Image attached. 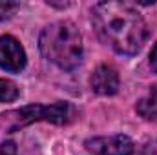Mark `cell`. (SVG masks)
Segmentation results:
<instances>
[{
	"instance_id": "cell-4",
	"label": "cell",
	"mask_w": 157,
	"mask_h": 155,
	"mask_svg": "<svg viewBox=\"0 0 157 155\" xmlns=\"http://www.w3.org/2000/svg\"><path fill=\"white\" fill-rule=\"evenodd\" d=\"M86 148L93 155H133L135 144L128 135L95 137L86 141Z\"/></svg>"
},
{
	"instance_id": "cell-7",
	"label": "cell",
	"mask_w": 157,
	"mask_h": 155,
	"mask_svg": "<svg viewBox=\"0 0 157 155\" xmlns=\"http://www.w3.org/2000/svg\"><path fill=\"white\" fill-rule=\"evenodd\" d=\"M137 113L146 119V120H154L157 122V86H152L148 95L143 97L137 104H135Z\"/></svg>"
},
{
	"instance_id": "cell-3",
	"label": "cell",
	"mask_w": 157,
	"mask_h": 155,
	"mask_svg": "<svg viewBox=\"0 0 157 155\" xmlns=\"http://www.w3.org/2000/svg\"><path fill=\"white\" fill-rule=\"evenodd\" d=\"M71 117V108L68 102H55V104H29L20 110H11L0 115V130L6 133H13L28 124L46 120L53 124H66Z\"/></svg>"
},
{
	"instance_id": "cell-11",
	"label": "cell",
	"mask_w": 157,
	"mask_h": 155,
	"mask_svg": "<svg viewBox=\"0 0 157 155\" xmlns=\"http://www.w3.org/2000/svg\"><path fill=\"white\" fill-rule=\"evenodd\" d=\"M150 66H152V70L157 73V44L154 46V49L150 53Z\"/></svg>"
},
{
	"instance_id": "cell-9",
	"label": "cell",
	"mask_w": 157,
	"mask_h": 155,
	"mask_svg": "<svg viewBox=\"0 0 157 155\" xmlns=\"http://www.w3.org/2000/svg\"><path fill=\"white\" fill-rule=\"evenodd\" d=\"M17 7H18V4H17V2H0V20L9 18Z\"/></svg>"
},
{
	"instance_id": "cell-1",
	"label": "cell",
	"mask_w": 157,
	"mask_h": 155,
	"mask_svg": "<svg viewBox=\"0 0 157 155\" xmlns=\"http://www.w3.org/2000/svg\"><path fill=\"white\" fill-rule=\"evenodd\" d=\"M95 31L121 55H135L148 39L144 18L126 2H99L91 11Z\"/></svg>"
},
{
	"instance_id": "cell-12",
	"label": "cell",
	"mask_w": 157,
	"mask_h": 155,
	"mask_svg": "<svg viewBox=\"0 0 157 155\" xmlns=\"http://www.w3.org/2000/svg\"><path fill=\"white\" fill-rule=\"evenodd\" d=\"M141 155H157V144H152V142H150V144H146Z\"/></svg>"
},
{
	"instance_id": "cell-10",
	"label": "cell",
	"mask_w": 157,
	"mask_h": 155,
	"mask_svg": "<svg viewBox=\"0 0 157 155\" xmlns=\"http://www.w3.org/2000/svg\"><path fill=\"white\" fill-rule=\"evenodd\" d=\"M0 155H18V152H17V144L11 142V141L4 142V144L0 146Z\"/></svg>"
},
{
	"instance_id": "cell-6",
	"label": "cell",
	"mask_w": 157,
	"mask_h": 155,
	"mask_svg": "<svg viewBox=\"0 0 157 155\" xmlns=\"http://www.w3.org/2000/svg\"><path fill=\"white\" fill-rule=\"evenodd\" d=\"M90 84H91V89L97 95H104V97L115 95L119 91V75L112 66L102 64L93 71Z\"/></svg>"
},
{
	"instance_id": "cell-2",
	"label": "cell",
	"mask_w": 157,
	"mask_h": 155,
	"mask_svg": "<svg viewBox=\"0 0 157 155\" xmlns=\"http://www.w3.org/2000/svg\"><path fill=\"white\" fill-rule=\"evenodd\" d=\"M40 53L60 70L71 71L82 60V37L75 24L62 20L42 29L39 39Z\"/></svg>"
},
{
	"instance_id": "cell-8",
	"label": "cell",
	"mask_w": 157,
	"mask_h": 155,
	"mask_svg": "<svg viewBox=\"0 0 157 155\" xmlns=\"http://www.w3.org/2000/svg\"><path fill=\"white\" fill-rule=\"evenodd\" d=\"M18 97V88L13 80L0 78V102H13Z\"/></svg>"
},
{
	"instance_id": "cell-5",
	"label": "cell",
	"mask_w": 157,
	"mask_h": 155,
	"mask_svg": "<svg viewBox=\"0 0 157 155\" xmlns=\"http://www.w3.org/2000/svg\"><path fill=\"white\" fill-rule=\"evenodd\" d=\"M24 66L26 51L20 46V42L11 35L0 37V68L11 73H18L24 70Z\"/></svg>"
}]
</instances>
